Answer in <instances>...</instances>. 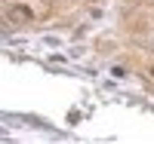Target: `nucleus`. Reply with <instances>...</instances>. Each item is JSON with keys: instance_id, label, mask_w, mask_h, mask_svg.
Wrapping results in <instances>:
<instances>
[{"instance_id": "f257e3e1", "label": "nucleus", "mask_w": 154, "mask_h": 144, "mask_svg": "<svg viewBox=\"0 0 154 144\" xmlns=\"http://www.w3.org/2000/svg\"><path fill=\"white\" fill-rule=\"evenodd\" d=\"M31 19H34V12L25 6V3L9 6V22H12V25H25V22H31Z\"/></svg>"}]
</instances>
